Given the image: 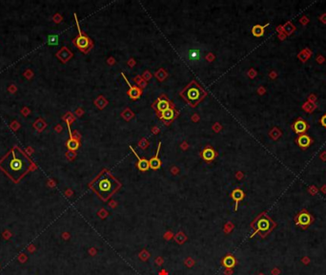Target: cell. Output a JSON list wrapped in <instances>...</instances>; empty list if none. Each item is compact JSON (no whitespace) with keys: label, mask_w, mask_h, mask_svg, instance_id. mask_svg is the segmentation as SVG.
Masks as SVG:
<instances>
[{"label":"cell","mask_w":326,"mask_h":275,"mask_svg":"<svg viewBox=\"0 0 326 275\" xmlns=\"http://www.w3.org/2000/svg\"><path fill=\"white\" fill-rule=\"evenodd\" d=\"M310 223H311V216L307 212H302L297 216V224L299 225L302 226H306Z\"/></svg>","instance_id":"11"},{"label":"cell","mask_w":326,"mask_h":275,"mask_svg":"<svg viewBox=\"0 0 326 275\" xmlns=\"http://www.w3.org/2000/svg\"><path fill=\"white\" fill-rule=\"evenodd\" d=\"M215 157H216V152L211 147H206L202 151V158L206 162H211V160L215 159Z\"/></svg>","instance_id":"12"},{"label":"cell","mask_w":326,"mask_h":275,"mask_svg":"<svg viewBox=\"0 0 326 275\" xmlns=\"http://www.w3.org/2000/svg\"><path fill=\"white\" fill-rule=\"evenodd\" d=\"M78 31H79V36L77 37V39H75L74 42H75V44H77V46L80 50H82V51L85 52L90 47L91 42H90V39L86 35H82L81 31H80V29H79V26H78Z\"/></svg>","instance_id":"5"},{"label":"cell","mask_w":326,"mask_h":275,"mask_svg":"<svg viewBox=\"0 0 326 275\" xmlns=\"http://www.w3.org/2000/svg\"><path fill=\"white\" fill-rule=\"evenodd\" d=\"M243 197H244V193L241 189H235V190L232 192V199L235 202V210L238 209V203L242 200Z\"/></svg>","instance_id":"13"},{"label":"cell","mask_w":326,"mask_h":275,"mask_svg":"<svg viewBox=\"0 0 326 275\" xmlns=\"http://www.w3.org/2000/svg\"><path fill=\"white\" fill-rule=\"evenodd\" d=\"M223 265H225L226 268H233L234 265H235V259L233 257L232 255H228L226 256V257L224 258L223 260Z\"/></svg>","instance_id":"18"},{"label":"cell","mask_w":326,"mask_h":275,"mask_svg":"<svg viewBox=\"0 0 326 275\" xmlns=\"http://www.w3.org/2000/svg\"><path fill=\"white\" fill-rule=\"evenodd\" d=\"M122 75H123V78H124V79H125V81L127 82V84H128V86H129V88H130L129 92H128L129 97H130L132 99H136V98H138L140 97V95H141V91H140L139 89L136 88V87H133V86H132V85L130 84V82L128 81V79H127V78L124 75V74H122Z\"/></svg>","instance_id":"9"},{"label":"cell","mask_w":326,"mask_h":275,"mask_svg":"<svg viewBox=\"0 0 326 275\" xmlns=\"http://www.w3.org/2000/svg\"><path fill=\"white\" fill-rule=\"evenodd\" d=\"M272 223L270 221L269 218H267L266 216H261L259 219L257 221V231L256 232H261L262 234L266 233L271 228Z\"/></svg>","instance_id":"4"},{"label":"cell","mask_w":326,"mask_h":275,"mask_svg":"<svg viewBox=\"0 0 326 275\" xmlns=\"http://www.w3.org/2000/svg\"><path fill=\"white\" fill-rule=\"evenodd\" d=\"M0 166L11 178L18 181L30 169L31 160L18 148H13L0 163Z\"/></svg>","instance_id":"1"},{"label":"cell","mask_w":326,"mask_h":275,"mask_svg":"<svg viewBox=\"0 0 326 275\" xmlns=\"http://www.w3.org/2000/svg\"><path fill=\"white\" fill-rule=\"evenodd\" d=\"M160 145H161V143H158V146H157V153H155V157H153L152 159H151V160H149L150 168H152V169H154V170L158 169L160 166H161V162H160V160H159V158H158V153H159Z\"/></svg>","instance_id":"8"},{"label":"cell","mask_w":326,"mask_h":275,"mask_svg":"<svg viewBox=\"0 0 326 275\" xmlns=\"http://www.w3.org/2000/svg\"><path fill=\"white\" fill-rule=\"evenodd\" d=\"M157 110L160 113L164 112L165 110H167V109H169V106H170V103L168 101H166V99H162V98H159L157 102Z\"/></svg>","instance_id":"15"},{"label":"cell","mask_w":326,"mask_h":275,"mask_svg":"<svg viewBox=\"0 0 326 275\" xmlns=\"http://www.w3.org/2000/svg\"><path fill=\"white\" fill-rule=\"evenodd\" d=\"M320 122H321V124H322L323 126H325V127H326V115H324L322 118H321Z\"/></svg>","instance_id":"20"},{"label":"cell","mask_w":326,"mask_h":275,"mask_svg":"<svg viewBox=\"0 0 326 275\" xmlns=\"http://www.w3.org/2000/svg\"><path fill=\"white\" fill-rule=\"evenodd\" d=\"M130 149L133 151V153L135 155V157L138 159V168L140 170V171H147V170L150 168V165H149V162L146 159H140L138 157V155L136 154L135 152V150L133 149V147L132 146H130Z\"/></svg>","instance_id":"10"},{"label":"cell","mask_w":326,"mask_h":275,"mask_svg":"<svg viewBox=\"0 0 326 275\" xmlns=\"http://www.w3.org/2000/svg\"><path fill=\"white\" fill-rule=\"evenodd\" d=\"M181 96L191 106H196L205 96V93L196 84V82L193 81L186 89H184V91L181 93Z\"/></svg>","instance_id":"3"},{"label":"cell","mask_w":326,"mask_h":275,"mask_svg":"<svg viewBox=\"0 0 326 275\" xmlns=\"http://www.w3.org/2000/svg\"><path fill=\"white\" fill-rule=\"evenodd\" d=\"M312 140L311 138L309 136H307L305 134H302V135H300V137L297 138V143L299 144L300 147H301L302 149H306L307 147H309L310 144L312 143Z\"/></svg>","instance_id":"7"},{"label":"cell","mask_w":326,"mask_h":275,"mask_svg":"<svg viewBox=\"0 0 326 275\" xmlns=\"http://www.w3.org/2000/svg\"><path fill=\"white\" fill-rule=\"evenodd\" d=\"M293 129H294V132L297 133V134H304V132L307 131L308 129V124L307 122L301 118H299L297 120H296V122L293 125Z\"/></svg>","instance_id":"6"},{"label":"cell","mask_w":326,"mask_h":275,"mask_svg":"<svg viewBox=\"0 0 326 275\" xmlns=\"http://www.w3.org/2000/svg\"><path fill=\"white\" fill-rule=\"evenodd\" d=\"M201 58L200 52L196 50V49H192L188 52V58L191 62H196V61H198Z\"/></svg>","instance_id":"14"},{"label":"cell","mask_w":326,"mask_h":275,"mask_svg":"<svg viewBox=\"0 0 326 275\" xmlns=\"http://www.w3.org/2000/svg\"><path fill=\"white\" fill-rule=\"evenodd\" d=\"M269 24H266V25H264V26H261V25H256V26H254L253 29H252V34L255 36H257V37L262 36L263 34H264V29H265V28Z\"/></svg>","instance_id":"17"},{"label":"cell","mask_w":326,"mask_h":275,"mask_svg":"<svg viewBox=\"0 0 326 275\" xmlns=\"http://www.w3.org/2000/svg\"><path fill=\"white\" fill-rule=\"evenodd\" d=\"M78 145H79L78 141H77V140H74V139H71V140L68 141V143H67V147H68L70 150H75V149H77V148H78Z\"/></svg>","instance_id":"19"},{"label":"cell","mask_w":326,"mask_h":275,"mask_svg":"<svg viewBox=\"0 0 326 275\" xmlns=\"http://www.w3.org/2000/svg\"><path fill=\"white\" fill-rule=\"evenodd\" d=\"M119 186V182L116 181L110 173L105 171L93 182L92 188L103 201H107Z\"/></svg>","instance_id":"2"},{"label":"cell","mask_w":326,"mask_h":275,"mask_svg":"<svg viewBox=\"0 0 326 275\" xmlns=\"http://www.w3.org/2000/svg\"><path fill=\"white\" fill-rule=\"evenodd\" d=\"M174 117H176V112L174 111V109H171V108H169L167 110H165L164 112H162L161 116H160V118H163L165 120H172Z\"/></svg>","instance_id":"16"}]
</instances>
